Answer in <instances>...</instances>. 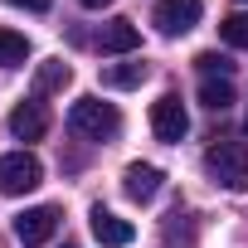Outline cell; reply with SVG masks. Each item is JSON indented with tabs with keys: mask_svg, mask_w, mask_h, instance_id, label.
<instances>
[{
	"mask_svg": "<svg viewBox=\"0 0 248 248\" xmlns=\"http://www.w3.org/2000/svg\"><path fill=\"white\" fill-rule=\"evenodd\" d=\"M204 170L224 190H248V146L243 141H214L204 151Z\"/></svg>",
	"mask_w": 248,
	"mask_h": 248,
	"instance_id": "7a4b0ae2",
	"label": "cell"
},
{
	"mask_svg": "<svg viewBox=\"0 0 248 248\" xmlns=\"http://www.w3.org/2000/svg\"><path fill=\"white\" fill-rule=\"evenodd\" d=\"M219 34H224V44H233V49H248V10L229 15V20L219 25Z\"/></svg>",
	"mask_w": 248,
	"mask_h": 248,
	"instance_id": "2e32d148",
	"label": "cell"
},
{
	"mask_svg": "<svg viewBox=\"0 0 248 248\" xmlns=\"http://www.w3.org/2000/svg\"><path fill=\"white\" fill-rule=\"evenodd\" d=\"M54 229H59V209H54V204H34V209H25V214L15 219V238H20L25 248L49 243V238H54Z\"/></svg>",
	"mask_w": 248,
	"mask_h": 248,
	"instance_id": "8992f818",
	"label": "cell"
},
{
	"mask_svg": "<svg viewBox=\"0 0 248 248\" xmlns=\"http://www.w3.org/2000/svg\"><path fill=\"white\" fill-rule=\"evenodd\" d=\"M68 127L78 137H88V141H112L122 132V112L112 102H102V97H78L68 107Z\"/></svg>",
	"mask_w": 248,
	"mask_h": 248,
	"instance_id": "6da1fadb",
	"label": "cell"
},
{
	"mask_svg": "<svg viewBox=\"0 0 248 248\" xmlns=\"http://www.w3.org/2000/svg\"><path fill=\"white\" fill-rule=\"evenodd\" d=\"M141 78H146V63H112V68H102L107 88H141Z\"/></svg>",
	"mask_w": 248,
	"mask_h": 248,
	"instance_id": "4fadbf2b",
	"label": "cell"
},
{
	"mask_svg": "<svg viewBox=\"0 0 248 248\" xmlns=\"http://www.w3.org/2000/svg\"><path fill=\"white\" fill-rule=\"evenodd\" d=\"M161 166H146V161H137V166H127V175H122V190H127V200H137V204H151L156 195H161Z\"/></svg>",
	"mask_w": 248,
	"mask_h": 248,
	"instance_id": "9c48e42d",
	"label": "cell"
},
{
	"mask_svg": "<svg viewBox=\"0 0 248 248\" xmlns=\"http://www.w3.org/2000/svg\"><path fill=\"white\" fill-rule=\"evenodd\" d=\"M68 78H73V68H68L63 59H49V63L34 73V93H54V88H63Z\"/></svg>",
	"mask_w": 248,
	"mask_h": 248,
	"instance_id": "5bb4252c",
	"label": "cell"
},
{
	"mask_svg": "<svg viewBox=\"0 0 248 248\" xmlns=\"http://www.w3.org/2000/svg\"><path fill=\"white\" fill-rule=\"evenodd\" d=\"M83 10H102V5H112V0H78Z\"/></svg>",
	"mask_w": 248,
	"mask_h": 248,
	"instance_id": "ac0fdd59",
	"label": "cell"
},
{
	"mask_svg": "<svg viewBox=\"0 0 248 248\" xmlns=\"http://www.w3.org/2000/svg\"><path fill=\"white\" fill-rule=\"evenodd\" d=\"M107 54H132L137 44H141V30L132 25V20H112V25H102V39H97Z\"/></svg>",
	"mask_w": 248,
	"mask_h": 248,
	"instance_id": "30bf717a",
	"label": "cell"
},
{
	"mask_svg": "<svg viewBox=\"0 0 248 248\" xmlns=\"http://www.w3.org/2000/svg\"><path fill=\"white\" fill-rule=\"evenodd\" d=\"M195 68H200L204 78H233V59L219 54V49H204V54L195 59Z\"/></svg>",
	"mask_w": 248,
	"mask_h": 248,
	"instance_id": "9a60e30c",
	"label": "cell"
},
{
	"mask_svg": "<svg viewBox=\"0 0 248 248\" xmlns=\"http://www.w3.org/2000/svg\"><path fill=\"white\" fill-rule=\"evenodd\" d=\"M10 5H25V10H49V0H10Z\"/></svg>",
	"mask_w": 248,
	"mask_h": 248,
	"instance_id": "e0dca14e",
	"label": "cell"
},
{
	"mask_svg": "<svg viewBox=\"0 0 248 248\" xmlns=\"http://www.w3.org/2000/svg\"><path fill=\"white\" fill-rule=\"evenodd\" d=\"M30 59V39L20 30H0V68H25Z\"/></svg>",
	"mask_w": 248,
	"mask_h": 248,
	"instance_id": "7c38bea8",
	"label": "cell"
},
{
	"mask_svg": "<svg viewBox=\"0 0 248 248\" xmlns=\"http://www.w3.org/2000/svg\"><path fill=\"white\" fill-rule=\"evenodd\" d=\"M200 15H204V0H161L156 5V30L175 39V34H190L200 25Z\"/></svg>",
	"mask_w": 248,
	"mask_h": 248,
	"instance_id": "5b68a950",
	"label": "cell"
},
{
	"mask_svg": "<svg viewBox=\"0 0 248 248\" xmlns=\"http://www.w3.org/2000/svg\"><path fill=\"white\" fill-rule=\"evenodd\" d=\"M39 180H44V166H39L30 151L0 156V195H30Z\"/></svg>",
	"mask_w": 248,
	"mask_h": 248,
	"instance_id": "3957f363",
	"label": "cell"
},
{
	"mask_svg": "<svg viewBox=\"0 0 248 248\" xmlns=\"http://www.w3.org/2000/svg\"><path fill=\"white\" fill-rule=\"evenodd\" d=\"M5 127H10L15 141H39L49 132V112H44V102H20V107H10Z\"/></svg>",
	"mask_w": 248,
	"mask_h": 248,
	"instance_id": "52a82bcc",
	"label": "cell"
},
{
	"mask_svg": "<svg viewBox=\"0 0 248 248\" xmlns=\"http://www.w3.org/2000/svg\"><path fill=\"white\" fill-rule=\"evenodd\" d=\"M233 97H238V93H233V78H204V83H200V102H204L209 112H229Z\"/></svg>",
	"mask_w": 248,
	"mask_h": 248,
	"instance_id": "8fae6325",
	"label": "cell"
},
{
	"mask_svg": "<svg viewBox=\"0 0 248 248\" xmlns=\"http://www.w3.org/2000/svg\"><path fill=\"white\" fill-rule=\"evenodd\" d=\"M88 219H93V238H97L102 248H127V243L137 238V229H132L127 219H122V214H112V209H102V204H97Z\"/></svg>",
	"mask_w": 248,
	"mask_h": 248,
	"instance_id": "ba28073f",
	"label": "cell"
},
{
	"mask_svg": "<svg viewBox=\"0 0 248 248\" xmlns=\"http://www.w3.org/2000/svg\"><path fill=\"white\" fill-rule=\"evenodd\" d=\"M151 132H156V141H170V146L190 132L185 102H180L175 93H166V97H156V102H151Z\"/></svg>",
	"mask_w": 248,
	"mask_h": 248,
	"instance_id": "277c9868",
	"label": "cell"
},
{
	"mask_svg": "<svg viewBox=\"0 0 248 248\" xmlns=\"http://www.w3.org/2000/svg\"><path fill=\"white\" fill-rule=\"evenodd\" d=\"M243 5H248V0H243Z\"/></svg>",
	"mask_w": 248,
	"mask_h": 248,
	"instance_id": "d6986e66",
	"label": "cell"
}]
</instances>
